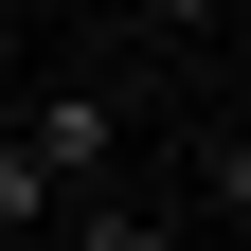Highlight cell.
Listing matches in <instances>:
<instances>
[{"instance_id": "obj_1", "label": "cell", "mask_w": 251, "mask_h": 251, "mask_svg": "<svg viewBox=\"0 0 251 251\" xmlns=\"http://www.w3.org/2000/svg\"><path fill=\"white\" fill-rule=\"evenodd\" d=\"M0 126L54 162V198H126V90H108V72H54V90H18Z\"/></svg>"}, {"instance_id": "obj_2", "label": "cell", "mask_w": 251, "mask_h": 251, "mask_svg": "<svg viewBox=\"0 0 251 251\" xmlns=\"http://www.w3.org/2000/svg\"><path fill=\"white\" fill-rule=\"evenodd\" d=\"M54 215H72V198H54V162H36V144H18V126H0V251H36Z\"/></svg>"}, {"instance_id": "obj_3", "label": "cell", "mask_w": 251, "mask_h": 251, "mask_svg": "<svg viewBox=\"0 0 251 251\" xmlns=\"http://www.w3.org/2000/svg\"><path fill=\"white\" fill-rule=\"evenodd\" d=\"M198 233L251 251V126H215V144H198Z\"/></svg>"}, {"instance_id": "obj_4", "label": "cell", "mask_w": 251, "mask_h": 251, "mask_svg": "<svg viewBox=\"0 0 251 251\" xmlns=\"http://www.w3.org/2000/svg\"><path fill=\"white\" fill-rule=\"evenodd\" d=\"M108 251H215V233H198V215H144V198H126V215H108Z\"/></svg>"}, {"instance_id": "obj_5", "label": "cell", "mask_w": 251, "mask_h": 251, "mask_svg": "<svg viewBox=\"0 0 251 251\" xmlns=\"http://www.w3.org/2000/svg\"><path fill=\"white\" fill-rule=\"evenodd\" d=\"M251 0H144V36H233Z\"/></svg>"}]
</instances>
